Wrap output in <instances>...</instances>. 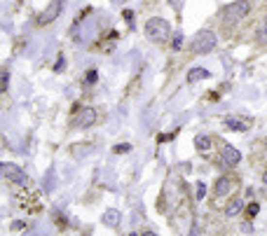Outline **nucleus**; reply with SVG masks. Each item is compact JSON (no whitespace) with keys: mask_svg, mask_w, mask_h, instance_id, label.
Instances as JSON below:
<instances>
[{"mask_svg":"<svg viewBox=\"0 0 267 236\" xmlns=\"http://www.w3.org/2000/svg\"><path fill=\"white\" fill-rule=\"evenodd\" d=\"M94 122H96V110L94 108H82L78 119H75V126L87 129V126H94Z\"/></svg>","mask_w":267,"mask_h":236,"instance_id":"nucleus-8","label":"nucleus"},{"mask_svg":"<svg viewBox=\"0 0 267 236\" xmlns=\"http://www.w3.org/2000/svg\"><path fill=\"white\" fill-rule=\"evenodd\" d=\"M10 89V70H2L0 75V92H7Z\"/></svg>","mask_w":267,"mask_h":236,"instance_id":"nucleus-15","label":"nucleus"},{"mask_svg":"<svg viewBox=\"0 0 267 236\" xmlns=\"http://www.w3.org/2000/svg\"><path fill=\"white\" fill-rule=\"evenodd\" d=\"M181 45H183V35H181V33H176L174 40H171V49L178 52V49H181Z\"/></svg>","mask_w":267,"mask_h":236,"instance_id":"nucleus-18","label":"nucleus"},{"mask_svg":"<svg viewBox=\"0 0 267 236\" xmlns=\"http://www.w3.org/2000/svg\"><path fill=\"white\" fill-rule=\"evenodd\" d=\"M249 14H251V2L249 0H234L223 10V19H225V24H239Z\"/></svg>","mask_w":267,"mask_h":236,"instance_id":"nucleus-3","label":"nucleus"},{"mask_svg":"<svg viewBox=\"0 0 267 236\" xmlns=\"http://www.w3.org/2000/svg\"><path fill=\"white\" fill-rule=\"evenodd\" d=\"M241 210H244V199H232L225 206V215L227 218H234V215H239Z\"/></svg>","mask_w":267,"mask_h":236,"instance_id":"nucleus-12","label":"nucleus"},{"mask_svg":"<svg viewBox=\"0 0 267 236\" xmlns=\"http://www.w3.org/2000/svg\"><path fill=\"white\" fill-rule=\"evenodd\" d=\"M64 61H66V59H64V54H59V59H56V63H54V70H56V73H61V68H64Z\"/></svg>","mask_w":267,"mask_h":236,"instance_id":"nucleus-21","label":"nucleus"},{"mask_svg":"<svg viewBox=\"0 0 267 236\" xmlns=\"http://www.w3.org/2000/svg\"><path fill=\"white\" fill-rule=\"evenodd\" d=\"M64 5H66L64 0H52V2L42 10L40 16H38V24H40V26H47V24L56 21V19H59V14L64 12Z\"/></svg>","mask_w":267,"mask_h":236,"instance_id":"nucleus-5","label":"nucleus"},{"mask_svg":"<svg viewBox=\"0 0 267 236\" xmlns=\"http://www.w3.org/2000/svg\"><path fill=\"white\" fill-rule=\"evenodd\" d=\"M265 143H267V141H265Z\"/></svg>","mask_w":267,"mask_h":236,"instance_id":"nucleus-25","label":"nucleus"},{"mask_svg":"<svg viewBox=\"0 0 267 236\" xmlns=\"http://www.w3.org/2000/svg\"><path fill=\"white\" fill-rule=\"evenodd\" d=\"M0 173H2V178H5L7 183H14V185H19V187H31V183H33L26 171L19 169L12 161H2V164H0Z\"/></svg>","mask_w":267,"mask_h":236,"instance_id":"nucleus-2","label":"nucleus"},{"mask_svg":"<svg viewBox=\"0 0 267 236\" xmlns=\"http://www.w3.org/2000/svg\"><path fill=\"white\" fill-rule=\"evenodd\" d=\"M120 220H122V213H120V210L108 208L106 213H103V224H106V227H110V229H115V227L120 224Z\"/></svg>","mask_w":267,"mask_h":236,"instance_id":"nucleus-11","label":"nucleus"},{"mask_svg":"<svg viewBox=\"0 0 267 236\" xmlns=\"http://www.w3.org/2000/svg\"><path fill=\"white\" fill-rule=\"evenodd\" d=\"M258 210H260V204H258V201H253V204H249V206H246V213H249V218H251V220L258 215Z\"/></svg>","mask_w":267,"mask_h":236,"instance_id":"nucleus-16","label":"nucleus"},{"mask_svg":"<svg viewBox=\"0 0 267 236\" xmlns=\"http://www.w3.org/2000/svg\"><path fill=\"white\" fill-rule=\"evenodd\" d=\"M263 183L267 185V171H265V173H263Z\"/></svg>","mask_w":267,"mask_h":236,"instance_id":"nucleus-24","label":"nucleus"},{"mask_svg":"<svg viewBox=\"0 0 267 236\" xmlns=\"http://www.w3.org/2000/svg\"><path fill=\"white\" fill-rule=\"evenodd\" d=\"M216 45H218V38H216L214 31H209V28H204L200 31L195 38H192V52L195 54H211L216 49Z\"/></svg>","mask_w":267,"mask_h":236,"instance_id":"nucleus-4","label":"nucleus"},{"mask_svg":"<svg viewBox=\"0 0 267 236\" xmlns=\"http://www.w3.org/2000/svg\"><path fill=\"white\" fill-rule=\"evenodd\" d=\"M223 124H225L230 131H249V122H244L239 117H232V115L223 119Z\"/></svg>","mask_w":267,"mask_h":236,"instance_id":"nucleus-10","label":"nucleus"},{"mask_svg":"<svg viewBox=\"0 0 267 236\" xmlns=\"http://www.w3.org/2000/svg\"><path fill=\"white\" fill-rule=\"evenodd\" d=\"M143 33L150 42H167L171 38V26L162 16H150L146 21V26H143Z\"/></svg>","mask_w":267,"mask_h":236,"instance_id":"nucleus-1","label":"nucleus"},{"mask_svg":"<svg viewBox=\"0 0 267 236\" xmlns=\"http://www.w3.org/2000/svg\"><path fill=\"white\" fill-rule=\"evenodd\" d=\"M255 40L260 42V45H267V16L260 21V26H258V33H255Z\"/></svg>","mask_w":267,"mask_h":236,"instance_id":"nucleus-14","label":"nucleus"},{"mask_svg":"<svg viewBox=\"0 0 267 236\" xmlns=\"http://www.w3.org/2000/svg\"><path fill=\"white\" fill-rule=\"evenodd\" d=\"M220 161H223V166H227V169H234V166L241 161V152L234 147V145L223 143L220 145Z\"/></svg>","mask_w":267,"mask_h":236,"instance_id":"nucleus-6","label":"nucleus"},{"mask_svg":"<svg viewBox=\"0 0 267 236\" xmlns=\"http://www.w3.org/2000/svg\"><path fill=\"white\" fill-rule=\"evenodd\" d=\"M211 78V70H206V68H201V66H195V68H190L187 70V82L190 84H195V82H201V79H209Z\"/></svg>","mask_w":267,"mask_h":236,"instance_id":"nucleus-9","label":"nucleus"},{"mask_svg":"<svg viewBox=\"0 0 267 236\" xmlns=\"http://www.w3.org/2000/svg\"><path fill=\"white\" fill-rule=\"evenodd\" d=\"M183 2H185V0H169V5L174 7L176 12H181V10H183Z\"/></svg>","mask_w":267,"mask_h":236,"instance_id":"nucleus-22","label":"nucleus"},{"mask_svg":"<svg viewBox=\"0 0 267 236\" xmlns=\"http://www.w3.org/2000/svg\"><path fill=\"white\" fill-rule=\"evenodd\" d=\"M122 14H124V19H127V24L132 26V24H134V12H132V10H124V12H122Z\"/></svg>","mask_w":267,"mask_h":236,"instance_id":"nucleus-23","label":"nucleus"},{"mask_svg":"<svg viewBox=\"0 0 267 236\" xmlns=\"http://www.w3.org/2000/svg\"><path fill=\"white\" fill-rule=\"evenodd\" d=\"M99 79V73H96V68H89V73H87V84H94Z\"/></svg>","mask_w":267,"mask_h":236,"instance_id":"nucleus-19","label":"nucleus"},{"mask_svg":"<svg viewBox=\"0 0 267 236\" xmlns=\"http://www.w3.org/2000/svg\"><path fill=\"white\" fill-rule=\"evenodd\" d=\"M204 194H206V183H197V187H195V197H197V201H201Z\"/></svg>","mask_w":267,"mask_h":236,"instance_id":"nucleus-17","label":"nucleus"},{"mask_svg":"<svg viewBox=\"0 0 267 236\" xmlns=\"http://www.w3.org/2000/svg\"><path fill=\"white\" fill-rule=\"evenodd\" d=\"M232 187H234V180H232L230 175H220L214 183V189H211V192H214L216 199H220V197H227V194L232 192Z\"/></svg>","mask_w":267,"mask_h":236,"instance_id":"nucleus-7","label":"nucleus"},{"mask_svg":"<svg viewBox=\"0 0 267 236\" xmlns=\"http://www.w3.org/2000/svg\"><path fill=\"white\" fill-rule=\"evenodd\" d=\"M113 150H115L117 155H122V152H129V150H132V145H129V143H120V145H115Z\"/></svg>","mask_w":267,"mask_h":236,"instance_id":"nucleus-20","label":"nucleus"},{"mask_svg":"<svg viewBox=\"0 0 267 236\" xmlns=\"http://www.w3.org/2000/svg\"><path fill=\"white\" fill-rule=\"evenodd\" d=\"M211 136H206V133H200V136H195V147L200 150V152H206V150H211Z\"/></svg>","mask_w":267,"mask_h":236,"instance_id":"nucleus-13","label":"nucleus"}]
</instances>
